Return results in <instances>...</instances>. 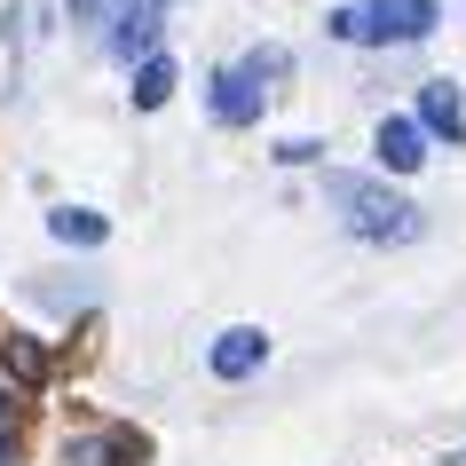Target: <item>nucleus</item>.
<instances>
[{
    "label": "nucleus",
    "mask_w": 466,
    "mask_h": 466,
    "mask_svg": "<svg viewBox=\"0 0 466 466\" xmlns=\"http://www.w3.org/2000/svg\"><path fill=\"white\" fill-rule=\"evenodd\" d=\"M324 198L340 206V221L364 246H411L419 238V206L395 198V190H380V182H364V174H324Z\"/></svg>",
    "instance_id": "obj_1"
},
{
    "label": "nucleus",
    "mask_w": 466,
    "mask_h": 466,
    "mask_svg": "<svg viewBox=\"0 0 466 466\" xmlns=\"http://www.w3.org/2000/svg\"><path fill=\"white\" fill-rule=\"evenodd\" d=\"M427 32H435V0H348V8H332V40H356V48H403Z\"/></svg>",
    "instance_id": "obj_2"
},
{
    "label": "nucleus",
    "mask_w": 466,
    "mask_h": 466,
    "mask_svg": "<svg viewBox=\"0 0 466 466\" xmlns=\"http://www.w3.org/2000/svg\"><path fill=\"white\" fill-rule=\"evenodd\" d=\"M72 16L111 56H150V40H158V0H72Z\"/></svg>",
    "instance_id": "obj_3"
},
{
    "label": "nucleus",
    "mask_w": 466,
    "mask_h": 466,
    "mask_svg": "<svg viewBox=\"0 0 466 466\" xmlns=\"http://www.w3.org/2000/svg\"><path fill=\"white\" fill-rule=\"evenodd\" d=\"M285 72V48H261V56H238L229 72L214 79V119L221 127H253L261 103H269V79Z\"/></svg>",
    "instance_id": "obj_4"
},
{
    "label": "nucleus",
    "mask_w": 466,
    "mask_h": 466,
    "mask_svg": "<svg viewBox=\"0 0 466 466\" xmlns=\"http://www.w3.org/2000/svg\"><path fill=\"white\" fill-rule=\"evenodd\" d=\"M261 356H269V340L253 324H238V332L214 340V380H246V371H261Z\"/></svg>",
    "instance_id": "obj_5"
},
{
    "label": "nucleus",
    "mask_w": 466,
    "mask_h": 466,
    "mask_svg": "<svg viewBox=\"0 0 466 466\" xmlns=\"http://www.w3.org/2000/svg\"><path fill=\"white\" fill-rule=\"evenodd\" d=\"M419 119L435 127V135H451V143H459V135H466V103H459V87H451V79H427V96H419Z\"/></svg>",
    "instance_id": "obj_6"
},
{
    "label": "nucleus",
    "mask_w": 466,
    "mask_h": 466,
    "mask_svg": "<svg viewBox=\"0 0 466 466\" xmlns=\"http://www.w3.org/2000/svg\"><path fill=\"white\" fill-rule=\"evenodd\" d=\"M371 143H380V167H395V174H411L419 158H427V143H419L411 119H380V135H371Z\"/></svg>",
    "instance_id": "obj_7"
},
{
    "label": "nucleus",
    "mask_w": 466,
    "mask_h": 466,
    "mask_svg": "<svg viewBox=\"0 0 466 466\" xmlns=\"http://www.w3.org/2000/svg\"><path fill=\"white\" fill-rule=\"evenodd\" d=\"M167 96H174V64L167 56H143L135 64V111H158Z\"/></svg>",
    "instance_id": "obj_8"
},
{
    "label": "nucleus",
    "mask_w": 466,
    "mask_h": 466,
    "mask_svg": "<svg viewBox=\"0 0 466 466\" xmlns=\"http://www.w3.org/2000/svg\"><path fill=\"white\" fill-rule=\"evenodd\" d=\"M119 451H127L119 435H72L64 442V466H119Z\"/></svg>",
    "instance_id": "obj_9"
},
{
    "label": "nucleus",
    "mask_w": 466,
    "mask_h": 466,
    "mask_svg": "<svg viewBox=\"0 0 466 466\" xmlns=\"http://www.w3.org/2000/svg\"><path fill=\"white\" fill-rule=\"evenodd\" d=\"M48 229L64 238V246H103V221H96V214H72V206H56Z\"/></svg>",
    "instance_id": "obj_10"
},
{
    "label": "nucleus",
    "mask_w": 466,
    "mask_h": 466,
    "mask_svg": "<svg viewBox=\"0 0 466 466\" xmlns=\"http://www.w3.org/2000/svg\"><path fill=\"white\" fill-rule=\"evenodd\" d=\"M8 364H16V380H40V348L16 340V348H8Z\"/></svg>",
    "instance_id": "obj_11"
},
{
    "label": "nucleus",
    "mask_w": 466,
    "mask_h": 466,
    "mask_svg": "<svg viewBox=\"0 0 466 466\" xmlns=\"http://www.w3.org/2000/svg\"><path fill=\"white\" fill-rule=\"evenodd\" d=\"M8 442H16V435H8V403H0V466H8Z\"/></svg>",
    "instance_id": "obj_12"
}]
</instances>
